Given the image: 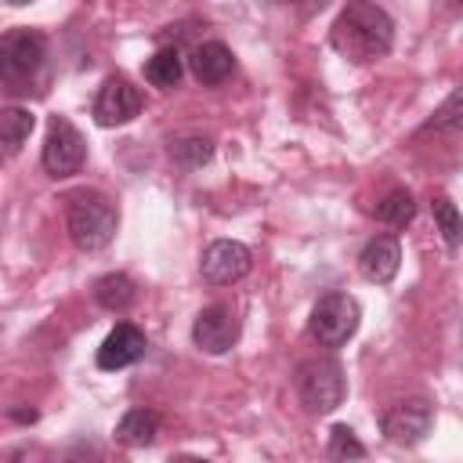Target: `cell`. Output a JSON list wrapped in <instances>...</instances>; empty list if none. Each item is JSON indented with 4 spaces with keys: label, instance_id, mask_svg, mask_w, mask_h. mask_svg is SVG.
<instances>
[{
    "label": "cell",
    "instance_id": "1",
    "mask_svg": "<svg viewBox=\"0 0 463 463\" xmlns=\"http://www.w3.org/2000/svg\"><path fill=\"white\" fill-rule=\"evenodd\" d=\"M329 43L354 65L380 61L394 47V18L373 0H347L329 29Z\"/></svg>",
    "mask_w": 463,
    "mask_h": 463
},
{
    "label": "cell",
    "instance_id": "2",
    "mask_svg": "<svg viewBox=\"0 0 463 463\" xmlns=\"http://www.w3.org/2000/svg\"><path fill=\"white\" fill-rule=\"evenodd\" d=\"M65 224H69V239L76 242V250L94 253V250H105L112 242L119 213H116L109 195H101L94 188H80V192L69 195Z\"/></svg>",
    "mask_w": 463,
    "mask_h": 463
},
{
    "label": "cell",
    "instance_id": "3",
    "mask_svg": "<svg viewBox=\"0 0 463 463\" xmlns=\"http://www.w3.org/2000/svg\"><path fill=\"white\" fill-rule=\"evenodd\" d=\"M293 383H297V398H300V405H304L307 412H315V416L333 412V409L344 402V394H347L344 365H340L336 358H329V354L304 358V362L297 365Z\"/></svg>",
    "mask_w": 463,
    "mask_h": 463
},
{
    "label": "cell",
    "instance_id": "4",
    "mask_svg": "<svg viewBox=\"0 0 463 463\" xmlns=\"http://www.w3.org/2000/svg\"><path fill=\"white\" fill-rule=\"evenodd\" d=\"M47 58V36L40 29H7L0 36V80L7 83V90H22V83H29L40 65Z\"/></svg>",
    "mask_w": 463,
    "mask_h": 463
},
{
    "label": "cell",
    "instance_id": "5",
    "mask_svg": "<svg viewBox=\"0 0 463 463\" xmlns=\"http://www.w3.org/2000/svg\"><path fill=\"white\" fill-rule=\"evenodd\" d=\"M358 322L362 307L351 293H326L311 311V336L318 340V347L336 351L358 333Z\"/></svg>",
    "mask_w": 463,
    "mask_h": 463
},
{
    "label": "cell",
    "instance_id": "6",
    "mask_svg": "<svg viewBox=\"0 0 463 463\" xmlns=\"http://www.w3.org/2000/svg\"><path fill=\"white\" fill-rule=\"evenodd\" d=\"M83 159H87V141H83V134L72 127V119L51 116L47 137H43V152H40L43 174L54 177V181L72 177V174L83 170Z\"/></svg>",
    "mask_w": 463,
    "mask_h": 463
},
{
    "label": "cell",
    "instance_id": "7",
    "mask_svg": "<svg viewBox=\"0 0 463 463\" xmlns=\"http://www.w3.org/2000/svg\"><path fill=\"white\" fill-rule=\"evenodd\" d=\"M250 268H253V253H250V246H242L235 239L210 242L199 260V275L206 286H232V282L246 279Z\"/></svg>",
    "mask_w": 463,
    "mask_h": 463
},
{
    "label": "cell",
    "instance_id": "8",
    "mask_svg": "<svg viewBox=\"0 0 463 463\" xmlns=\"http://www.w3.org/2000/svg\"><path fill=\"white\" fill-rule=\"evenodd\" d=\"M434 423V405L427 398H405V402H394L383 416H380V430L387 441L394 445H420L427 438Z\"/></svg>",
    "mask_w": 463,
    "mask_h": 463
},
{
    "label": "cell",
    "instance_id": "9",
    "mask_svg": "<svg viewBox=\"0 0 463 463\" xmlns=\"http://www.w3.org/2000/svg\"><path fill=\"white\" fill-rule=\"evenodd\" d=\"M239 340V315L228 304H210L192 322V344L206 354H224Z\"/></svg>",
    "mask_w": 463,
    "mask_h": 463
},
{
    "label": "cell",
    "instance_id": "10",
    "mask_svg": "<svg viewBox=\"0 0 463 463\" xmlns=\"http://www.w3.org/2000/svg\"><path fill=\"white\" fill-rule=\"evenodd\" d=\"M141 112V90L127 76H109L94 98V123L98 127H123Z\"/></svg>",
    "mask_w": 463,
    "mask_h": 463
},
{
    "label": "cell",
    "instance_id": "11",
    "mask_svg": "<svg viewBox=\"0 0 463 463\" xmlns=\"http://www.w3.org/2000/svg\"><path fill=\"white\" fill-rule=\"evenodd\" d=\"M145 347H148L145 333H141L137 326H130V322H119V326L101 340V347H98V369H105V373L127 369V365H134V362L145 354Z\"/></svg>",
    "mask_w": 463,
    "mask_h": 463
},
{
    "label": "cell",
    "instance_id": "12",
    "mask_svg": "<svg viewBox=\"0 0 463 463\" xmlns=\"http://www.w3.org/2000/svg\"><path fill=\"white\" fill-rule=\"evenodd\" d=\"M402 268V246L394 235H373L358 253V271L365 282L387 286Z\"/></svg>",
    "mask_w": 463,
    "mask_h": 463
},
{
    "label": "cell",
    "instance_id": "13",
    "mask_svg": "<svg viewBox=\"0 0 463 463\" xmlns=\"http://www.w3.org/2000/svg\"><path fill=\"white\" fill-rule=\"evenodd\" d=\"M188 69H192V76H195L203 87H217V83H224V80L232 76L235 58H232V51H228L221 40H203V43L192 47Z\"/></svg>",
    "mask_w": 463,
    "mask_h": 463
},
{
    "label": "cell",
    "instance_id": "14",
    "mask_svg": "<svg viewBox=\"0 0 463 463\" xmlns=\"http://www.w3.org/2000/svg\"><path fill=\"white\" fill-rule=\"evenodd\" d=\"M156 434H159V412H152V409H130V412H123V420L116 423V441L127 445V449L152 445Z\"/></svg>",
    "mask_w": 463,
    "mask_h": 463
},
{
    "label": "cell",
    "instance_id": "15",
    "mask_svg": "<svg viewBox=\"0 0 463 463\" xmlns=\"http://www.w3.org/2000/svg\"><path fill=\"white\" fill-rule=\"evenodd\" d=\"M134 297H137V286L123 271H109V275H101L94 282V304L105 307V311H116V315L127 311L134 304Z\"/></svg>",
    "mask_w": 463,
    "mask_h": 463
},
{
    "label": "cell",
    "instance_id": "16",
    "mask_svg": "<svg viewBox=\"0 0 463 463\" xmlns=\"http://www.w3.org/2000/svg\"><path fill=\"white\" fill-rule=\"evenodd\" d=\"M184 76V58L177 47H159L148 61H145V80L159 90H174Z\"/></svg>",
    "mask_w": 463,
    "mask_h": 463
},
{
    "label": "cell",
    "instance_id": "17",
    "mask_svg": "<svg viewBox=\"0 0 463 463\" xmlns=\"http://www.w3.org/2000/svg\"><path fill=\"white\" fill-rule=\"evenodd\" d=\"M33 123H36L33 112L22 109V105H7V109H0V145H4V156H14V152L29 141Z\"/></svg>",
    "mask_w": 463,
    "mask_h": 463
},
{
    "label": "cell",
    "instance_id": "18",
    "mask_svg": "<svg viewBox=\"0 0 463 463\" xmlns=\"http://www.w3.org/2000/svg\"><path fill=\"white\" fill-rule=\"evenodd\" d=\"M463 130V87H456L420 127V134H459Z\"/></svg>",
    "mask_w": 463,
    "mask_h": 463
},
{
    "label": "cell",
    "instance_id": "19",
    "mask_svg": "<svg viewBox=\"0 0 463 463\" xmlns=\"http://www.w3.org/2000/svg\"><path fill=\"white\" fill-rule=\"evenodd\" d=\"M210 156H213V141L203 134H181L170 141V159L181 170H199L203 163H210Z\"/></svg>",
    "mask_w": 463,
    "mask_h": 463
},
{
    "label": "cell",
    "instance_id": "20",
    "mask_svg": "<svg viewBox=\"0 0 463 463\" xmlns=\"http://www.w3.org/2000/svg\"><path fill=\"white\" fill-rule=\"evenodd\" d=\"M430 213H434V224H438V232H441L445 246H449V250H459V246H463V213L456 210V203H452L449 195H434Z\"/></svg>",
    "mask_w": 463,
    "mask_h": 463
},
{
    "label": "cell",
    "instance_id": "21",
    "mask_svg": "<svg viewBox=\"0 0 463 463\" xmlns=\"http://www.w3.org/2000/svg\"><path fill=\"white\" fill-rule=\"evenodd\" d=\"M376 217H380L383 224H391V228H405V224L416 217V199H412V192H409V188L387 192V195L380 199V206H376Z\"/></svg>",
    "mask_w": 463,
    "mask_h": 463
},
{
    "label": "cell",
    "instance_id": "22",
    "mask_svg": "<svg viewBox=\"0 0 463 463\" xmlns=\"http://www.w3.org/2000/svg\"><path fill=\"white\" fill-rule=\"evenodd\" d=\"M329 459H365V445L354 438L351 427L336 423L329 430Z\"/></svg>",
    "mask_w": 463,
    "mask_h": 463
},
{
    "label": "cell",
    "instance_id": "23",
    "mask_svg": "<svg viewBox=\"0 0 463 463\" xmlns=\"http://www.w3.org/2000/svg\"><path fill=\"white\" fill-rule=\"evenodd\" d=\"M271 4H286V7H304V11H315V7H322L326 0H271Z\"/></svg>",
    "mask_w": 463,
    "mask_h": 463
},
{
    "label": "cell",
    "instance_id": "24",
    "mask_svg": "<svg viewBox=\"0 0 463 463\" xmlns=\"http://www.w3.org/2000/svg\"><path fill=\"white\" fill-rule=\"evenodd\" d=\"M11 420H18V423H33V420H36V409H11Z\"/></svg>",
    "mask_w": 463,
    "mask_h": 463
},
{
    "label": "cell",
    "instance_id": "25",
    "mask_svg": "<svg viewBox=\"0 0 463 463\" xmlns=\"http://www.w3.org/2000/svg\"><path fill=\"white\" fill-rule=\"evenodd\" d=\"M11 7H25V4H33V0H7Z\"/></svg>",
    "mask_w": 463,
    "mask_h": 463
},
{
    "label": "cell",
    "instance_id": "26",
    "mask_svg": "<svg viewBox=\"0 0 463 463\" xmlns=\"http://www.w3.org/2000/svg\"><path fill=\"white\" fill-rule=\"evenodd\" d=\"M456 4H463V0H456Z\"/></svg>",
    "mask_w": 463,
    "mask_h": 463
}]
</instances>
